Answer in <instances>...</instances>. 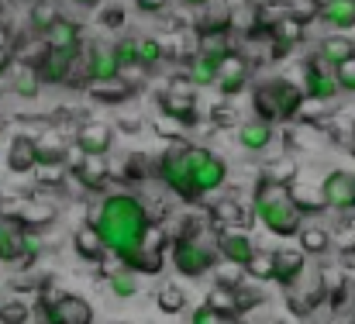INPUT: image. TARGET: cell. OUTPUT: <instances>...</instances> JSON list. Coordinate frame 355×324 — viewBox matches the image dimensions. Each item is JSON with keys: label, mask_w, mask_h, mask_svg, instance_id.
I'll list each match as a JSON object with an SVG mask.
<instances>
[{"label": "cell", "mask_w": 355, "mask_h": 324, "mask_svg": "<svg viewBox=\"0 0 355 324\" xmlns=\"http://www.w3.org/2000/svg\"><path fill=\"white\" fill-rule=\"evenodd\" d=\"M94 228L101 231L104 238V248L107 255H114L118 262H124L135 248H141L155 228V221L148 214L145 201L131 190H114V194H104V201L97 204L94 211Z\"/></svg>", "instance_id": "cell-1"}, {"label": "cell", "mask_w": 355, "mask_h": 324, "mask_svg": "<svg viewBox=\"0 0 355 324\" xmlns=\"http://www.w3.org/2000/svg\"><path fill=\"white\" fill-rule=\"evenodd\" d=\"M252 217L276 238H297L304 228V214L293 204L286 187H269V183H255L252 190Z\"/></svg>", "instance_id": "cell-2"}, {"label": "cell", "mask_w": 355, "mask_h": 324, "mask_svg": "<svg viewBox=\"0 0 355 324\" xmlns=\"http://www.w3.org/2000/svg\"><path fill=\"white\" fill-rule=\"evenodd\" d=\"M304 87L290 83V80H266L252 90V108L255 117L276 124V121H293L297 114H304Z\"/></svg>", "instance_id": "cell-3"}, {"label": "cell", "mask_w": 355, "mask_h": 324, "mask_svg": "<svg viewBox=\"0 0 355 324\" xmlns=\"http://www.w3.org/2000/svg\"><path fill=\"white\" fill-rule=\"evenodd\" d=\"M218 245H211V241H204L197 231H183L180 238H173V245H169V262H173V269L180 273V276H187V280H200V276H207L214 266H218Z\"/></svg>", "instance_id": "cell-4"}, {"label": "cell", "mask_w": 355, "mask_h": 324, "mask_svg": "<svg viewBox=\"0 0 355 324\" xmlns=\"http://www.w3.org/2000/svg\"><path fill=\"white\" fill-rule=\"evenodd\" d=\"M155 176H159V183H162L173 197H180L183 204H197V201H200V194H197V187H193V169H190V145H173V148H166V152L155 159Z\"/></svg>", "instance_id": "cell-5"}, {"label": "cell", "mask_w": 355, "mask_h": 324, "mask_svg": "<svg viewBox=\"0 0 355 324\" xmlns=\"http://www.w3.org/2000/svg\"><path fill=\"white\" fill-rule=\"evenodd\" d=\"M159 110H162V117L176 121L180 128H193V124L200 121L197 87L187 80V73H183V76H176V80L162 90V97H159Z\"/></svg>", "instance_id": "cell-6"}, {"label": "cell", "mask_w": 355, "mask_h": 324, "mask_svg": "<svg viewBox=\"0 0 355 324\" xmlns=\"http://www.w3.org/2000/svg\"><path fill=\"white\" fill-rule=\"evenodd\" d=\"M190 169H193V187H197L200 201L218 194L228 180V162L204 145H190Z\"/></svg>", "instance_id": "cell-7"}, {"label": "cell", "mask_w": 355, "mask_h": 324, "mask_svg": "<svg viewBox=\"0 0 355 324\" xmlns=\"http://www.w3.org/2000/svg\"><path fill=\"white\" fill-rule=\"evenodd\" d=\"M42 314L45 324H94V307L90 300L76 297V293H55L42 300Z\"/></svg>", "instance_id": "cell-8"}, {"label": "cell", "mask_w": 355, "mask_h": 324, "mask_svg": "<svg viewBox=\"0 0 355 324\" xmlns=\"http://www.w3.org/2000/svg\"><path fill=\"white\" fill-rule=\"evenodd\" d=\"M321 194H324L328 211H335V214H355V173H349V169L324 173Z\"/></svg>", "instance_id": "cell-9"}, {"label": "cell", "mask_w": 355, "mask_h": 324, "mask_svg": "<svg viewBox=\"0 0 355 324\" xmlns=\"http://www.w3.org/2000/svg\"><path fill=\"white\" fill-rule=\"evenodd\" d=\"M338 80H335V69L324 66L318 56L304 66V97L314 101V104H331L338 97Z\"/></svg>", "instance_id": "cell-10"}, {"label": "cell", "mask_w": 355, "mask_h": 324, "mask_svg": "<svg viewBox=\"0 0 355 324\" xmlns=\"http://www.w3.org/2000/svg\"><path fill=\"white\" fill-rule=\"evenodd\" d=\"M255 252H259V245H255V238L248 235V228H225V231H218V255H221L228 266L245 269Z\"/></svg>", "instance_id": "cell-11"}, {"label": "cell", "mask_w": 355, "mask_h": 324, "mask_svg": "<svg viewBox=\"0 0 355 324\" xmlns=\"http://www.w3.org/2000/svg\"><path fill=\"white\" fill-rule=\"evenodd\" d=\"M76 62H80V56H69V52H59V49H49V45H45L42 59H38L31 69H35V76L42 80V87H59V83H69Z\"/></svg>", "instance_id": "cell-12"}, {"label": "cell", "mask_w": 355, "mask_h": 324, "mask_svg": "<svg viewBox=\"0 0 355 324\" xmlns=\"http://www.w3.org/2000/svg\"><path fill=\"white\" fill-rule=\"evenodd\" d=\"M248 80H252V66H248V59L241 56V52H228L225 56V62H221V76H218V90H221V97H238V94H245L248 90Z\"/></svg>", "instance_id": "cell-13"}, {"label": "cell", "mask_w": 355, "mask_h": 324, "mask_svg": "<svg viewBox=\"0 0 355 324\" xmlns=\"http://www.w3.org/2000/svg\"><path fill=\"white\" fill-rule=\"evenodd\" d=\"M42 42L49 49H59V52H69V56H80L83 59V24L73 21V17H66V14L42 35Z\"/></svg>", "instance_id": "cell-14"}, {"label": "cell", "mask_w": 355, "mask_h": 324, "mask_svg": "<svg viewBox=\"0 0 355 324\" xmlns=\"http://www.w3.org/2000/svg\"><path fill=\"white\" fill-rule=\"evenodd\" d=\"M73 145H80L87 155L104 159V155L111 152V145H114V128H111L107 121H83V124L76 128Z\"/></svg>", "instance_id": "cell-15"}, {"label": "cell", "mask_w": 355, "mask_h": 324, "mask_svg": "<svg viewBox=\"0 0 355 324\" xmlns=\"http://www.w3.org/2000/svg\"><path fill=\"white\" fill-rule=\"evenodd\" d=\"M272 266H276V273H272V283H279L283 290H290L311 266H307V255L300 252V248H276L272 252Z\"/></svg>", "instance_id": "cell-16"}, {"label": "cell", "mask_w": 355, "mask_h": 324, "mask_svg": "<svg viewBox=\"0 0 355 324\" xmlns=\"http://www.w3.org/2000/svg\"><path fill=\"white\" fill-rule=\"evenodd\" d=\"M221 62H225V56L221 52H193L190 56V66H187V80L197 87V90H204V87H218V76H221Z\"/></svg>", "instance_id": "cell-17"}, {"label": "cell", "mask_w": 355, "mask_h": 324, "mask_svg": "<svg viewBox=\"0 0 355 324\" xmlns=\"http://www.w3.org/2000/svg\"><path fill=\"white\" fill-rule=\"evenodd\" d=\"M28 228L10 214H0V262H21L24 259Z\"/></svg>", "instance_id": "cell-18"}, {"label": "cell", "mask_w": 355, "mask_h": 324, "mask_svg": "<svg viewBox=\"0 0 355 324\" xmlns=\"http://www.w3.org/2000/svg\"><path fill=\"white\" fill-rule=\"evenodd\" d=\"M83 69H87V80H90V83L121 76V62L111 45H94V49L83 56Z\"/></svg>", "instance_id": "cell-19"}, {"label": "cell", "mask_w": 355, "mask_h": 324, "mask_svg": "<svg viewBox=\"0 0 355 324\" xmlns=\"http://www.w3.org/2000/svg\"><path fill=\"white\" fill-rule=\"evenodd\" d=\"M38 166V148H35V135H14L7 145V169L14 176H28Z\"/></svg>", "instance_id": "cell-20"}, {"label": "cell", "mask_w": 355, "mask_h": 324, "mask_svg": "<svg viewBox=\"0 0 355 324\" xmlns=\"http://www.w3.org/2000/svg\"><path fill=\"white\" fill-rule=\"evenodd\" d=\"M235 138L245 152H266L272 145V138H276V128L269 121H262V117H252V121H241L238 124Z\"/></svg>", "instance_id": "cell-21"}, {"label": "cell", "mask_w": 355, "mask_h": 324, "mask_svg": "<svg viewBox=\"0 0 355 324\" xmlns=\"http://www.w3.org/2000/svg\"><path fill=\"white\" fill-rule=\"evenodd\" d=\"M138 94V83L124 80V76H114V80H101V83H90L87 87V97L97 101V104H128L131 97Z\"/></svg>", "instance_id": "cell-22"}, {"label": "cell", "mask_w": 355, "mask_h": 324, "mask_svg": "<svg viewBox=\"0 0 355 324\" xmlns=\"http://www.w3.org/2000/svg\"><path fill=\"white\" fill-rule=\"evenodd\" d=\"M318 21L335 35H349L355 28V0H324L318 7Z\"/></svg>", "instance_id": "cell-23"}, {"label": "cell", "mask_w": 355, "mask_h": 324, "mask_svg": "<svg viewBox=\"0 0 355 324\" xmlns=\"http://www.w3.org/2000/svg\"><path fill=\"white\" fill-rule=\"evenodd\" d=\"M73 252H76L83 262H104L107 248H104V238H101V231L94 228V221H83V224L73 231Z\"/></svg>", "instance_id": "cell-24"}, {"label": "cell", "mask_w": 355, "mask_h": 324, "mask_svg": "<svg viewBox=\"0 0 355 324\" xmlns=\"http://www.w3.org/2000/svg\"><path fill=\"white\" fill-rule=\"evenodd\" d=\"M324 66H342L345 59H352L355 56V42L349 38V35H328V38H321L318 42V52H314Z\"/></svg>", "instance_id": "cell-25"}, {"label": "cell", "mask_w": 355, "mask_h": 324, "mask_svg": "<svg viewBox=\"0 0 355 324\" xmlns=\"http://www.w3.org/2000/svg\"><path fill=\"white\" fill-rule=\"evenodd\" d=\"M286 190H290L293 204L300 207V214H304V217H307V214H324V211H328L324 194H321V183H318V187H304L300 180H293Z\"/></svg>", "instance_id": "cell-26"}, {"label": "cell", "mask_w": 355, "mask_h": 324, "mask_svg": "<svg viewBox=\"0 0 355 324\" xmlns=\"http://www.w3.org/2000/svg\"><path fill=\"white\" fill-rule=\"evenodd\" d=\"M297 248L304 255H324V252H331V231L318 228V224H304L297 235Z\"/></svg>", "instance_id": "cell-27"}, {"label": "cell", "mask_w": 355, "mask_h": 324, "mask_svg": "<svg viewBox=\"0 0 355 324\" xmlns=\"http://www.w3.org/2000/svg\"><path fill=\"white\" fill-rule=\"evenodd\" d=\"M17 221L28 228V231H42V228H49L52 221H55V207L52 204H42V201H24V207L17 211Z\"/></svg>", "instance_id": "cell-28"}, {"label": "cell", "mask_w": 355, "mask_h": 324, "mask_svg": "<svg viewBox=\"0 0 355 324\" xmlns=\"http://www.w3.org/2000/svg\"><path fill=\"white\" fill-rule=\"evenodd\" d=\"M87 190H104V183H107V176H111V166H107V159H97V155H87V162L73 173Z\"/></svg>", "instance_id": "cell-29"}, {"label": "cell", "mask_w": 355, "mask_h": 324, "mask_svg": "<svg viewBox=\"0 0 355 324\" xmlns=\"http://www.w3.org/2000/svg\"><path fill=\"white\" fill-rule=\"evenodd\" d=\"M293 180H297V162L293 159H272L259 173V183H269V187H290Z\"/></svg>", "instance_id": "cell-30"}, {"label": "cell", "mask_w": 355, "mask_h": 324, "mask_svg": "<svg viewBox=\"0 0 355 324\" xmlns=\"http://www.w3.org/2000/svg\"><path fill=\"white\" fill-rule=\"evenodd\" d=\"M59 17H62V14H59V7H55L52 0H35V3H31V10H28V28L42 38V35H45Z\"/></svg>", "instance_id": "cell-31"}, {"label": "cell", "mask_w": 355, "mask_h": 324, "mask_svg": "<svg viewBox=\"0 0 355 324\" xmlns=\"http://www.w3.org/2000/svg\"><path fill=\"white\" fill-rule=\"evenodd\" d=\"M35 148H38V162H62L69 145L62 142L59 131H42V135H35Z\"/></svg>", "instance_id": "cell-32"}, {"label": "cell", "mask_w": 355, "mask_h": 324, "mask_svg": "<svg viewBox=\"0 0 355 324\" xmlns=\"http://www.w3.org/2000/svg\"><path fill=\"white\" fill-rule=\"evenodd\" d=\"M107 287H111V293L118 297V300H131L135 293H138V273H131V269H107Z\"/></svg>", "instance_id": "cell-33"}, {"label": "cell", "mask_w": 355, "mask_h": 324, "mask_svg": "<svg viewBox=\"0 0 355 324\" xmlns=\"http://www.w3.org/2000/svg\"><path fill=\"white\" fill-rule=\"evenodd\" d=\"M166 59V42L152 35H138V69H155Z\"/></svg>", "instance_id": "cell-34"}, {"label": "cell", "mask_w": 355, "mask_h": 324, "mask_svg": "<svg viewBox=\"0 0 355 324\" xmlns=\"http://www.w3.org/2000/svg\"><path fill=\"white\" fill-rule=\"evenodd\" d=\"M155 307H159L162 314L176 318V314L187 311V293H183L180 287H162V290L155 293Z\"/></svg>", "instance_id": "cell-35"}, {"label": "cell", "mask_w": 355, "mask_h": 324, "mask_svg": "<svg viewBox=\"0 0 355 324\" xmlns=\"http://www.w3.org/2000/svg\"><path fill=\"white\" fill-rule=\"evenodd\" d=\"M331 248H338L345 255H355V214H345L342 224L331 231Z\"/></svg>", "instance_id": "cell-36"}, {"label": "cell", "mask_w": 355, "mask_h": 324, "mask_svg": "<svg viewBox=\"0 0 355 324\" xmlns=\"http://www.w3.org/2000/svg\"><path fill=\"white\" fill-rule=\"evenodd\" d=\"M272 273H276V266H272V252H255L252 255V262L245 266V276H252L255 283H272Z\"/></svg>", "instance_id": "cell-37"}, {"label": "cell", "mask_w": 355, "mask_h": 324, "mask_svg": "<svg viewBox=\"0 0 355 324\" xmlns=\"http://www.w3.org/2000/svg\"><path fill=\"white\" fill-rule=\"evenodd\" d=\"M214 224H221V231H225V228H245V224H248V214L238 207L235 201H221V204L214 207Z\"/></svg>", "instance_id": "cell-38"}, {"label": "cell", "mask_w": 355, "mask_h": 324, "mask_svg": "<svg viewBox=\"0 0 355 324\" xmlns=\"http://www.w3.org/2000/svg\"><path fill=\"white\" fill-rule=\"evenodd\" d=\"M66 173H69V169H66L62 162H38L31 176H35V183H38V187H62Z\"/></svg>", "instance_id": "cell-39"}, {"label": "cell", "mask_w": 355, "mask_h": 324, "mask_svg": "<svg viewBox=\"0 0 355 324\" xmlns=\"http://www.w3.org/2000/svg\"><path fill=\"white\" fill-rule=\"evenodd\" d=\"M207 307H214V311H221V314H228V318H238V300H235V290H225V287H214L211 293H207V300H204Z\"/></svg>", "instance_id": "cell-40"}, {"label": "cell", "mask_w": 355, "mask_h": 324, "mask_svg": "<svg viewBox=\"0 0 355 324\" xmlns=\"http://www.w3.org/2000/svg\"><path fill=\"white\" fill-rule=\"evenodd\" d=\"M111 49H114V56H118L121 73H124V69H138V38L124 35V38H118Z\"/></svg>", "instance_id": "cell-41"}, {"label": "cell", "mask_w": 355, "mask_h": 324, "mask_svg": "<svg viewBox=\"0 0 355 324\" xmlns=\"http://www.w3.org/2000/svg\"><path fill=\"white\" fill-rule=\"evenodd\" d=\"M38 90H42V80L35 76V69H31V66H24V69L14 76V94H17V97H24V101H31V97H38Z\"/></svg>", "instance_id": "cell-42"}, {"label": "cell", "mask_w": 355, "mask_h": 324, "mask_svg": "<svg viewBox=\"0 0 355 324\" xmlns=\"http://www.w3.org/2000/svg\"><path fill=\"white\" fill-rule=\"evenodd\" d=\"M97 21L104 24V28H124V21H128V10H124V3L121 0H114V3H101L97 7Z\"/></svg>", "instance_id": "cell-43"}, {"label": "cell", "mask_w": 355, "mask_h": 324, "mask_svg": "<svg viewBox=\"0 0 355 324\" xmlns=\"http://www.w3.org/2000/svg\"><path fill=\"white\" fill-rule=\"evenodd\" d=\"M31 307L24 300H3L0 304V324H28Z\"/></svg>", "instance_id": "cell-44"}, {"label": "cell", "mask_w": 355, "mask_h": 324, "mask_svg": "<svg viewBox=\"0 0 355 324\" xmlns=\"http://www.w3.org/2000/svg\"><path fill=\"white\" fill-rule=\"evenodd\" d=\"M190 324H238V318H228V314H221V311L200 304V307L190 314Z\"/></svg>", "instance_id": "cell-45"}, {"label": "cell", "mask_w": 355, "mask_h": 324, "mask_svg": "<svg viewBox=\"0 0 355 324\" xmlns=\"http://www.w3.org/2000/svg\"><path fill=\"white\" fill-rule=\"evenodd\" d=\"M335 80H338V90L342 94H355V56L345 59L342 66H335Z\"/></svg>", "instance_id": "cell-46"}, {"label": "cell", "mask_w": 355, "mask_h": 324, "mask_svg": "<svg viewBox=\"0 0 355 324\" xmlns=\"http://www.w3.org/2000/svg\"><path fill=\"white\" fill-rule=\"evenodd\" d=\"M235 300H238V318H241L248 307H259V304H262V293H259V290H252V287H238Z\"/></svg>", "instance_id": "cell-47"}, {"label": "cell", "mask_w": 355, "mask_h": 324, "mask_svg": "<svg viewBox=\"0 0 355 324\" xmlns=\"http://www.w3.org/2000/svg\"><path fill=\"white\" fill-rule=\"evenodd\" d=\"M42 255V238H38V231H28V241H24V266H31L35 259Z\"/></svg>", "instance_id": "cell-48"}, {"label": "cell", "mask_w": 355, "mask_h": 324, "mask_svg": "<svg viewBox=\"0 0 355 324\" xmlns=\"http://www.w3.org/2000/svg\"><path fill=\"white\" fill-rule=\"evenodd\" d=\"M141 14H162L166 7H169V0H131Z\"/></svg>", "instance_id": "cell-49"}, {"label": "cell", "mask_w": 355, "mask_h": 324, "mask_svg": "<svg viewBox=\"0 0 355 324\" xmlns=\"http://www.w3.org/2000/svg\"><path fill=\"white\" fill-rule=\"evenodd\" d=\"M124 176H141L145 180V166H141V155H131L128 166H124Z\"/></svg>", "instance_id": "cell-50"}, {"label": "cell", "mask_w": 355, "mask_h": 324, "mask_svg": "<svg viewBox=\"0 0 355 324\" xmlns=\"http://www.w3.org/2000/svg\"><path fill=\"white\" fill-rule=\"evenodd\" d=\"M211 117H214V124H232V121H235V110L232 108H214Z\"/></svg>", "instance_id": "cell-51"}, {"label": "cell", "mask_w": 355, "mask_h": 324, "mask_svg": "<svg viewBox=\"0 0 355 324\" xmlns=\"http://www.w3.org/2000/svg\"><path fill=\"white\" fill-rule=\"evenodd\" d=\"M69 3H76V7H83V10H97L104 0H69Z\"/></svg>", "instance_id": "cell-52"}, {"label": "cell", "mask_w": 355, "mask_h": 324, "mask_svg": "<svg viewBox=\"0 0 355 324\" xmlns=\"http://www.w3.org/2000/svg\"><path fill=\"white\" fill-rule=\"evenodd\" d=\"M183 3H187V7H207L211 0H183Z\"/></svg>", "instance_id": "cell-53"}, {"label": "cell", "mask_w": 355, "mask_h": 324, "mask_svg": "<svg viewBox=\"0 0 355 324\" xmlns=\"http://www.w3.org/2000/svg\"><path fill=\"white\" fill-rule=\"evenodd\" d=\"M0 21H3V0H0Z\"/></svg>", "instance_id": "cell-54"}]
</instances>
